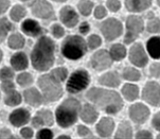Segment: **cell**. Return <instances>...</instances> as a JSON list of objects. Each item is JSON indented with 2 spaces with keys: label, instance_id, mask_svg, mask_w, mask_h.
I'll return each instance as SVG.
<instances>
[{
  "label": "cell",
  "instance_id": "d6a6232c",
  "mask_svg": "<svg viewBox=\"0 0 160 139\" xmlns=\"http://www.w3.org/2000/svg\"><path fill=\"white\" fill-rule=\"evenodd\" d=\"M123 78L127 81H132V82H137L140 80L141 78V73L139 72V70L136 69L134 67H127L123 70L122 72Z\"/></svg>",
  "mask_w": 160,
  "mask_h": 139
},
{
  "label": "cell",
  "instance_id": "4316f807",
  "mask_svg": "<svg viewBox=\"0 0 160 139\" xmlns=\"http://www.w3.org/2000/svg\"><path fill=\"white\" fill-rule=\"evenodd\" d=\"M3 102L7 106H10V107H15V106H18L22 102V96L19 91L15 90L8 92V94H4L3 97Z\"/></svg>",
  "mask_w": 160,
  "mask_h": 139
},
{
  "label": "cell",
  "instance_id": "ac0fdd59",
  "mask_svg": "<svg viewBox=\"0 0 160 139\" xmlns=\"http://www.w3.org/2000/svg\"><path fill=\"white\" fill-rule=\"evenodd\" d=\"M23 100L27 104L33 107H38L45 101L42 91L35 87H29L23 91Z\"/></svg>",
  "mask_w": 160,
  "mask_h": 139
},
{
  "label": "cell",
  "instance_id": "f907efd6",
  "mask_svg": "<svg viewBox=\"0 0 160 139\" xmlns=\"http://www.w3.org/2000/svg\"><path fill=\"white\" fill-rule=\"evenodd\" d=\"M136 138H152V133L148 132V131H139V132L136 134Z\"/></svg>",
  "mask_w": 160,
  "mask_h": 139
},
{
  "label": "cell",
  "instance_id": "681fc988",
  "mask_svg": "<svg viewBox=\"0 0 160 139\" xmlns=\"http://www.w3.org/2000/svg\"><path fill=\"white\" fill-rule=\"evenodd\" d=\"M152 124H153L154 129L160 132V111H158V113L154 116L153 120H152Z\"/></svg>",
  "mask_w": 160,
  "mask_h": 139
},
{
  "label": "cell",
  "instance_id": "30bf717a",
  "mask_svg": "<svg viewBox=\"0 0 160 139\" xmlns=\"http://www.w3.org/2000/svg\"><path fill=\"white\" fill-rule=\"evenodd\" d=\"M142 99L152 106H160V85L156 82H148L142 90Z\"/></svg>",
  "mask_w": 160,
  "mask_h": 139
},
{
  "label": "cell",
  "instance_id": "8d00e7d4",
  "mask_svg": "<svg viewBox=\"0 0 160 139\" xmlns=\"http://www.w3.org/2000/svg\"><path fill=\"white\" fill-rule=\"evenodd\" d=\"M146 29L150 33H159L160 32V19L159 18H152L148 21Z\"/></svg>",
  "mask_w": 160,
  "mask_h": 139
},
{
  "label": "cell",
  "instance_id": "7a4b0ae2",
  "mask_svg": "<svg viewBox=\"0 0 160 139\" xmlns=\"http://www.w3.org/2000/svg\"><path fill=\"white\" fill-rule=\"evenodd\" d=\"M86 98L107 114H117L123 107V101L118 92L92 87L86 94Z\"/></svg>",
  "mask_w": 160,
  "mask_h": 139
},
{
  "label": "cell",
  "instance_id": "e575fe53",
  "mask_svg": "<svg viewBox=\"0 0 160 139\" xmlns=\"http://www.w3.org/2000/svg\"><path fill=\"white\" fill-rule=\"evenodd\" d=\"M15 78V70L12 67L4 66L0 68V81H13Z\"/></svg>",
  "mask_w": 160,
  "mask_h": 139
},
{
  "label": "cell",
  "instance_id": "bcb514c9",
  "mask_svg": "<svg viewBox=\"0 0 160 139\" xmlns=\"http://www.w3.org/2000/svg\"><path fill=\"white\" fill-rule=\"evenodd\" d=\"M150 75L153 78H160V64L159 63H154L150 67Z\"/></svg>",
  "mask_w": 160,
  "mask_h": 139
},
{
  "label": "cell",
  "instance_id": "44dd1931",
  "mask_svg": "<svg viewBox=\"0 0 160 139\" xmlns=\"http://www.w3.org/2000/svg\"><path fill=\"white\" fill-rule=\"evenodd\" d=\"M98 116H99V114H98L97 108L94 107L93 105L89 104V103L84 104L82 106V108H81L80 117L85 123L91 124V123H93V122H96V120L98 119Z\"/></svg>",
  "mask_w": 160,
  "mask_h": 139
},
{
  "label": "cell",
  "instance_id": "c3c4849f",
  "mask_svg": "<svg viewBox=\"0 0 160 139\" xmlns=\"http://www.w3.org/2000/svg\"><path fill=\"white\" fill-rule=\"evenodd\" d=\"M9 138H14L11 130L7 129V127H1L0 129V139H9Z\"/></svg>",
  "mask_w": 160,
  "mask_h": 139
},
{
  "label": "cell",
  "instance_id": "2e32d148",
  "mask_svg": "<svg viewBox=\"0 0 160 139\" xmlns=\"http://www.w3.org/2000/svg\"><path fill=\"white\" fill-rule=\"evenodd\" d=\"M54 118L52 111L49 110H40L31 119L32 126L35 129H40L42 126H52L54 123Z\"/></svg>",
  "mask_w": 160,
  "mask_h": 139
},
{
  "label": "cell",
  "instance_id": "816d5d0a",
  "mask_svg": "<svg viewBox=\"0 0 160 139\" xmlns=\"http://www.w3.org/2000/svg\"><path fill=\"white\" fill-rule=\"evenodd\" d=\"M78 31H80V33H82V34H87V33H89V31H90V26L88 24V23H81L80 28H78Z\"/></svg>",
  "mask_w": 160,
  "mask_h": 139
},
{
  "label": "cell",
  "instance_id": "7dc6e473",
  "mask_svg": "<svg viewBox=\"0 0 160 139\" xmlns=\"http://www.w3.org/2000/svg\"><path fill=\"white\" fill-rule=\"evenodd\" d=\"M11 8L10 0H0V15H3L7 13Z\"/></svg>",
  "mask_w": 160,
  "mask_h": 139
},
{
  "label": "cell",
  "instance_id": "5bb4252c",
  "mask_svg": "<svg viewBox=\"0 0 160 139\" xmlns=\"http://www.w3.org/2000/svg\"><path fill=\"white\" fill-rule=\"evenodd\" d=\"M30 121H31V114L29 110L23 107L16 108L9 116V122L15 127H22Z\"/></svg>",
  "mask_w": 160,
  "mask_h": 139
},
{
  "label": "cell",
  "instance_id": "52a82bcc",
  "mask_svg": "<svg viewBox=\"0 0 160 139\" xmlns=\"http://www.w3.org/2000/svg\"><path fill=\"white\" fill-rule=\"evenodd\" d=\"M30 9L35 17L42 20H51L55 18L54 9L48 0H32Z\"/></svg>",
  "mask_w": 160,
  "mask_h": 139
},
{
  "label": "cell",
  "instance_id": "f1b7e54d",
  "mask_svg": "<svg viewBox=\"0 0 160 139\" xmlns=\"http://www.w3.org/2000/svg\"><path fill=\"white\" fill-rule=\"evenodd\" d=\"M122 96L127 101H135L139 97V88L135 84H125L122 87Z\"/></svg>",
  "mask_w": 160,
  "mask_h": 139
},
{
  "label": "cell",
  "instance_id": "db71d44e",
  "mask_svg": "<svg viewBox=\"0 0 160 139\" xmlns=\"http://www.w3.org/2000/svg\"><path fill=\"white\" fill-rule=\"evenodd\" d=\"M58 139H65V138H67V139H70V136H67V135H63V136H58Z\"/></svg>",
  "mask_w": 160,
  "mask_h": 139
},
{
  "label": "cell",
  "instance_id": "ab89813d",
  "mask_svg": "<svg viewBox=\"0 0 160 139\" xmlns=\"http://www.w3.org/2000/svg\"><path fill=\"white\" fill-rule=\"evenodd\" d=\"M37 139H51L53 138V132L48 127H44V129L38 130L36 134Z\"/></svg>",
  "mask_w": 160,
  "mask_h": 139
},
{
  "label": "cell",
  "instance_id": "60d3db41",
  "mask_svg": "<svg viewBox=\"0 0 160 139\" xmlns=\"http://www.w3.org/2000/svg\"><path fill=\"white\" fill-rule=\"evenodd\" d=\"M0 89L2 90L3 94H8L13 90H15V84L13 81H2L0 84Z\"/></svg>",
  "mask_w": 160,
  "mask_h": 139
},
{
  "label": "cell",
  "instance_id": "680465c9",
  "mask_svg": "<svg viewBox=\"0 0 160 139\" xmlns=\"http://www.w3.org/2000/svg\"><path fill=\"white\" fill-rule=\"evenodd\" d=\"M158 138H160V135H158Z\"/></svg>",
  "mask_w": 160,
  "mask_h": 139
},
{
  "label": "cell",
  "instance_id": "74e56055",
  "mask_svg": "<svg viewBox=\"0 0 160 139\" xmlns=\"http://www.w3.org/2000/svg\"><path fill=\"white\" fill-rule=\"evenodd\" d=\"M50 32L52 34V36L54 39H62V37L65 36V29L62 24H58V23H54L51 26L50 28Z\"/></svg>",
  "mask_w": 160,
  "mask_h": 139
},
{
  "label": "cell",
  "instance_id": "e0dca14e",
  "mask_svg": "<svg viewBox=\"0 0 160 139\" xmlns=\"http://www.w3.org/2000/svg\"><path fill=\"white\" fill-rule=\"evenodd\" d=\"M129 117L135 123H144L150 117V110L142 103H136L129 107Z\"/></svg>",
  "mask_w": 160,
  "mask_h": 139
},
{
  "label": "cell",
  "instance_id": "7bdbcfd3",
  "mask_svg": "<svg viewBox=\"0 0 160 139\" xmlns=\"http://www.w3.org/2000/svg\"><path fill=\"white\" fill-rule=\"evenodd\" d=\"M106 5H107L108 10H109L110 12H113V13L118 12L121 8V3H120L119 0H107Z\"/></svg>",
  "mask_w": 160,
  "mask_h": 139
},
{
  "label": "cell",
  "instance_id": "d590c367",
  "mask_svg": "<svg viewBox=\"0 0 160 139\" xmlns=\"http://www.w3.org/2000/svg\"><path fill=\"white\" fill-rule=\"evenodd\" d=\"M50 73L56 79V80H58L59 82H62V83H63L64 81H66V79L68 78V70L65 67L54 68V69L51 70Z\"/></svg>",
  "mask_w": 160,
  "mask_h": 139
},
{
  "label": "cell",
  "instance_id": "4dcf8cb0",
  "mask_svg": "<svg viewBox=\"0 0 160 139\" xmlns=\"http://www.w3.org/2000/svg\"><path fill=\"white\" fill-rule=\"evenodd\" d=\"M109 53H110V56H112V61L119 62L125 58L126 49L123 45H121V44H116V45H113L112 47L110 48Z\"/></svg>",
  "mask_w": 160,
  "mask_h": 139
},
{
  "label": "cell",
  "instance_id": "9c48e42d",
  "mask_svg": "<svg viewBox=\"0 0 160 139\" xmlns=\"http://www.w3.org/2000/svg\"><path fill=\"white\" fill-rule=\"evenodd\" d=\"M101 32L107 40H113L122 34L123 26L120 20L116 18H108L101 24Z\"/></svg>",
  "mask_w": 160,
  "mask_h": 139
},
{
  "label": "cell",
  "instance_id": "6da1fadb",
  "mask_svg": "<svg viewBox=\"0 0 160 139\" xmlns=\"http://www.w3.org/2000/svg\"><path fill=\"white\" fill-rule=\"evenodd\" d=\"M55 42L51 37L46 35L40 36L32 49V67L39 72L48 71L55 62Z\"/></svg>",
  "mask_w": 160,
  "mask_h": 139
},
{
  "label": "cell",
  "instance_id": "83f0119b",
  "mask_svg": "<svg viewBox=\"0 0 160 139\" xmlns=\"http://www.w3.org/2000/svg\"><path fill=\"white\" fill-rule=\"evenodd\" d=\"M13 23L7 17H0V44L8 39L10 32L13 30Z\"/></svg>",
  "mask_w": 160,
  "mask_h": 139
},
{
  "label": "cell",
  "instance_id": "ffe728a7",
  "mask_svg": "<svg viewBox=\"0 0 160 139\" xmlns=\"http://www.w3.org/2000/svg\"><path fill=\"white\" fill-rule=\"evenodd\" d=\"M113 130H115V122L108 117L102 118L97 124V132L101 137H109L110 135H112Z\"/></svg>",
  "mask_w": 160,
  "mask_h": 139
},
{
  "label": "cell",
  "instance_id": "d4e9b609",
  "mask_svg": "<svg viewBox=\"0 0 160 139\" xmlns=\"http://www.w3.org/2000/svg\"><path fill=\"white\" fill-rule=\"evenodd\" d=\"M148 54L155 59H160V36H153L148 40L146 44Z\"/></svg>",
  "mask_w": 160,
  "mask_h": 139
},
{
  "label": "cell",
  "instance_id": "484cf974",
  "mask_svg": "<svg viewBox=\"0 0 160 139\" xmlns=\"http://www.w3.org/2000/svg\"><path fill=\"white\" fill-rule=\"evenodd\" d=\"M27 16V9L21 4H15L10 10V19L13 23H20Z\"/></svg>",
  "mask_w": 160,
  "mask_h": 139
},
{
  "label": "cell",
  "instance_id": "f546056e",
  "mask_svg": "<svg viewBox=\"0 0 160 139\" xmlns=\"http://www.w3.org/2000/svg\"><path fill=\"white\" fill-rule=\"evenodd\" d=\"M132 127L129 122L122 121L119 124L116 132V138H132Z\"/></svg>",
  "mask_w": 160,
  "mask_h": 139
},
{
  "label": "cell",
  "instance_id": "7402d4cb",
  "mask_svg": "<svg viewBox=\"0 0 160 139\" xmlns=\"http://www.w3.org/2000/svg\"><path fill=\"white\" fill-rule=\"evenodd\" d=\"M153 0H125V7L129 12L139 13L151 7Z\"/></svg>",
  "mask_w": 160,
  "mask_h": 139
},
{
  "label": "cell",
  "instance_id": "f6af8a7d",
  "mask_svg": "<svg viewBox=\"0 0 160 139\" xmlns=\"http://www.w3.org/2000/svg\"><path fill=\"white\" fill-rule=\"evenodd\" d=\"M106 14H107V11L103 5H99V7H97L96 10H94V17H96L97 19H102V18H104L105 16H106Z\"/></svg>",
  "mask_w": 160,
  "mask_h": 139
},
{
  "label": "cell",
  "instance_id": "9a60e30c",
  "mask_svg": "<svg viewBox=\"0 0 160 139\" xmlns=\"http://www.w3.org/2000/svg\"><path fill=\"white\" fill-rule=\"evenodd\" d=\"M20 29L24 35H28L30 37H40L42 36V33L45 31L38 21L32 18L23 19L20 24Z\"/></svg>",
  "mask_w": 160,
  "mask_h": 139
},
{
  "label": "cell",
  "instance_id": "11a10c76",
  "mask_svg": "<svg viewBox=\"0 0 160 139\" xmlns=\"http://www.w3.org/2000/svg\"><path fill=\"white\" fill-rule=\"evenodd\" d=\"M54 2H58V3H64V2H66L67 0H52Z\"/></svg>",
  "mask_w": 160,
  "mask_h": 139
},
{
  "label": "cell",
  "instance_id": "8992f818",
  "mask_svg": "<svg viewBox=\"0 0 160 139\" xmlns=\"http://www.w3.org/2000/svg\"><path fill=\"white\" fill-rule=\"evenodd\" d=\"M89 83H90V77L87 70L77 69L67 79L66 90L70 94H80L87 88Z\"/></svg>",
  "mask_w": 160,
  "mask_h": 139
},
{
  "label": "cell",
  "instance_id": "ba28073f",
  "mask_svg": "<svg viewBox=\"0 0 160 139\" xmlns=\"http://www.w3.org/2000/svg\"><path fill=\"white\" fill-rule=\"evenodd\" d=\"M126 28H127V34L125 35V40L126 44H131L135 42L137 39V36L144 29V23L143 19L139 16H129L126 20Z\"/></svg>",
  "mask_w": 160,
  "mask_h": 139
},
{
  "label": "cell",
  "instance_id": "3957f363",
  "mask_svg": "<svg viewBox=\"0 0 160 139\" xmlns=\"http://www.w3.org/2000/svg\"><path fill=\"white\" fill-rule=\"evenodd\" d=\"M80 101L75 98H67L61 103L55 111V120L63 129H68L78 121L81 113Z\"/></svg>",
  "mask_w": 160,
  "mask_h": 139
},
{
  "label": "cell",
  "instance_id": "603a6c76",
  "mask_svg": "<svg viewBox=\"0 0 160 139\" xmlns=\"http://www.w3.org/2000/svg\"><path fill=\"white\" fill-rule=\"evenodd\" d=\"M99 83L102 84L103 86L115 88V87H118L120 85L121 80L118 73L112 71V72H107V73H105V75H103L102 77L99 79Z\"/></svg>",
  "mask_w": 160,
  "mask_h": 139
},
{
  "label": "cell",
  "instance_id": "f5cc1de1",
  "mask_svg": "<svg viewBox=\"0 0 160 139\" xmlns=\"http://www.w3.org/2000/svg\"><path fill=\"white\" fill-rule=\"evenodd\" d=\"M2 59H3V51H2V49L0 48V64H1Z\"/></svg>",
  "mask_w": 160,
  "mask_h": 139
},
{
  "label": "cell",
  "instance_id": "836d02e7",
  "mask_svg": "<svg viewBox=\"0 0 160 139\" xmlns=\"http://www.w3.org/2000/svg\"><path fill=\"white\" fill-rule=\"evenodd\" d=\"M93 9V3L90 0H80L78 3V10L83 16H89Z\"/></svg>",
  "mask_w": 160,
  "mask_h": 139
},
{
  "label": "cell",
  "instance_id": "f35d334b",
  "mask_svg": "<svg viewBox=\"0 0 160 139\" xmlns=\"http://www.w3.org/2000/svg\"><path fill=\"white\" fill-rule=\"evenodd\" d=\"M102 44V40H101V37L97 34H92L90 36L88 37L87 39V46L88 48L90 49H97L101 46Z\"/></svg>",
  "mask_w": 160,
  "mask_h": 139
},
{
  "label": "cell",
  "instance_id": "b9f144b4",
  "mask_svg": "<svg viewBox=\"0 0 160 139\" xmlns=\"http://www.w3.org/2000/svg\"><path fill=\"white\" fill-rule=\"evenodd\" d=\"M78 135L82 138H92V133L91 131L88 129L85 125H78Z\"/></svg>",
  "mask_w": 160,
  "mask_h": 139
},
{
  "label": "cell",
  "instance_id": "4fadbf2b",
  "mask_svg": "<svg viewBox=\"0 0 160 139\" xmlns=\"http://www.w3.org/2000/svg\"><path fill=\"white\" fill-rule=\"evenodd\" d=\"M129 61L137 67H144L148 62V54H146L143 46L139 43H136L131 47L129 50Z\"/></svg>",
  "mask_w": 160,
  "mask_h": 139
},
{
  "label": "cell",
  "instance_id": "d6986e66",
  "mask_svg": "<svg viewBox=\"0 0 160 139\" xmlns=\"http://www.w3.org/2000/svg\"><path fill=\"white\" fill-rule=\"evenodd\" d=\"M10 65L15 71H24L29 67V59L22 51H17L11 56Z\"/></svg>",
  "mask_w": 160,
  "mask_h": 139
},
{
  "label": "cell",
  "instance_id": "277c9868",
  "mask_svg": "<svg viewBox=\"0 0 160 139\" xmlns=\"http://www.w3.org/2000/svg\"><path fill=\"white\" fill-rule=\"evenodd\" d=\"M87 42L80 35H69L62 44V54L70 61H78L87 52Z\"/></svg>",
  "mask_w": 160,
  "mask_h": 139
},
{
  "label": "cell",
  "instance_id": "cb8c5ba5",
  "mask_svg": "<svg viewBox=\"0 0 160 139\" xmlns=\"http://www.w3.org/2000/svg\"><path fill=\"white\" fill-rule=\"evenodd\" d=\"M7 43L9 48L13 49V50H20L26 46V39H24L23 34L15 32V33L9 35Z\"/></svg>",
  "mask_w": 160,
  "mask_h": 139
},
{
  "label": "cell",
  "instance_id": "9f6ffc18",
  "mask_svg": "<svg viewBox=\"0 0 160 139\" xmlns=\"http://www.w3.org/2000/svg\"><path fill=\"white\" fill-rule=\"evenodd\" d=\"M21 2H27V1H30V0H19Z\"/></svg>",
  "mask_w": 160,
  "mask_h": 139
},
{
  "label": "cell",
  "instance_id": "1f68e13d",
  "mask_svg": "<svg viewBox=\"0 0 160 139\" xmlns=\"http://www.w3.org/2000/svg\"><path fill=\"white\" fill-rule=\"evenodd\" d=\"M33 81H34L33 75L29 72L21 71L19 75H16V83L20 87H22V88L30 87L32 85V83H33Z\"/></svg>",
  "mask_w": 160,
  "mask_h": 139
},
{
  "label": "cell",
  "instance_id": "7c38bea8",
  "mask_svg": "<svg viewBox=\"0 0 160 139\" xmlns=\"http://www.w3.org/2000/svg\"><path fill=\"white\" fill-rule=\"evenodd\" d=\"M59 20L66 28L72 29L78 23V12L70 5H65L59 10Z\"/></svg>",
  "mask_w": 160,
  "mask_h": 139
},
{
  "label": "cell",
  "instance_id": "8fae6325",
  "mask_svg": "<svg viewBox=\"0 0 160 139\" xmlns=\"http://www.w3.org/2000/svg\"><path fill=\"white\" fill-rule=\"evenodd\" d=\"M91 67L97 71H103L112 66V59L106 50H99L92 55L90 61Z\"/></svg>",
  "mask_w": 160,
  "mask_h": 139
},
{
  "label": "cell",
  "instance_id": "5b68a950",
  "mask_svg": "<svg viewBox=\"0 0 160 139\" xmlns=\"http://www.w3.org/2000/svg\"><path fill=\"white\" fill-rule=\"evenodd\" d=\"M37 85H38L46 102H55L63 96L64 90L62 82L56 80L51 73L40 75L37 80Z\"/></svg>",
  "mask_w": 160,
  "mask_h": 139
},
{
  "label": "cell",
  "instance_id": "6f0895ef",
  "mask_svg": "<svg viewBox=\"0 0 160 139\" xmlns=\"http://www.w3.org/2000/svg\"><path fill=\"white\" fill-rule=\"evenodd\" d=\"M157 3H158V5L160 7V0H157Z\"/></svg>",
  "mask_w": 160,
  "mask_h": 139
},
{
  "label": "cell",
  "instance_id": "ee69618b",
  "mask_svg": "<svg viewBox=\"0 0 160 139\" xmlns=\"http://www.w3.org/2000/svg\"><path fill=\"white\" fill-rule=\"evenodd\" d=\"M19 134L20 136L22 138H26V139H30V138H32L34 136V131L32 127H30V126H22V129L20 130V132H19Z\"/></svg>",
  "mask_w": 160,
  "mask_h": 139
}]
</instances>
